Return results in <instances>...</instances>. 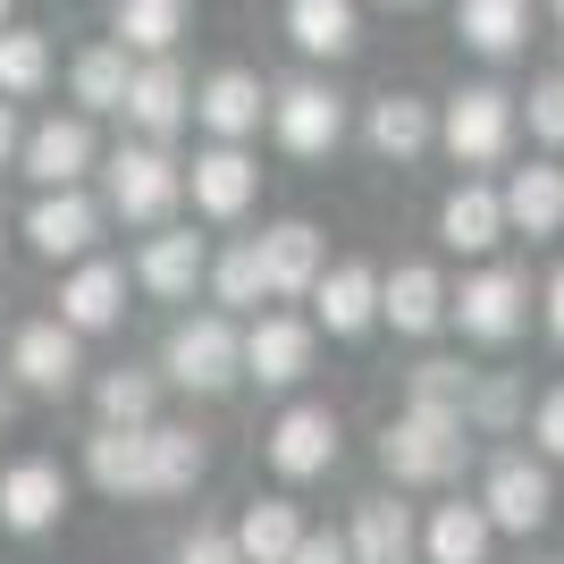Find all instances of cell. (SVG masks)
Listing matches in <instances>:
<instances>
[{
    "label": "cell",
    "instance_id": "obj_17",
    "mask_svg": "<svg viewBox=\"0 0 564 564\" xmlns=\"http://www.w3.org/2000/svg\"><path fill=\"white\" fill-rule=\"evenodd\" d=\"M379 321H388L397 337L447 329V279H438V270H422V261L388 270V279H379Z\"/></svg>",
    "mask_w": 564,
    "mask_h": 564
},
{
    "label": "cell",
    "instance_id": "obj_25",
    "mask_svg": "<svg viewBox=\"0 0 564 564\" xmlns=\"http://www.w3.org/2000/svg\"><path fill=\"white\" fill-rule=\"evenodd\" d=\"M135 279L152 286L161 304H186V295H194V279H203V236H194V228H161L152 245H143Z\"/></svg>",
    "mask_w": 564,
    "mask_h": 564
},
{
    "label": "cell",
    "instance_id": "obj_32",
    "mask_svg": "<svg viewBox=\"0 0 564 564\" xmlns=\"http://www.w3.org/2000/svg\"><path fill=\"white\" fill-rule=\"evenodd\" d=\"M127 76H135V59H127L118 43H85L76 68H68V85H76L85 110H118V101H127Z\"/></svg>",
    "mask_w": 564,
    "mask_h": 564
},
{
    "label": "cell",
    "instance_id": "obj_44",
    "mask_svg": "<svg viewBox=\"0 0 564 564\" xmlns=\"http://www.w3.org/2000/svg\"><path fill=\"white\" fill-rule=\"evenodd\" d=\"M547 337H556V346H564V270H556V279H547Z\"/></svg>",
    "mask_w": 564,
    "mask_h": 564
},
{
    "label": "cell",
    "instance_id": "obj_39",
    "mask_svg": "<svg viewBox=\"0 0 564 564\" xmlns=\"http://www.w3.org/2000/svg\"><path fill=\"white\" fill-rule=\"evenodd\" d=\"M514 118H531V135H540L547 152H564V76H540V85H531V101H522Z\"/></svg>",
    "mask_w": 564,
    "mask_h": 564
},
{
    "label": "cell",
    "instance_id": "obj_35",
    "mask_svg": "<svg viewBox=\"0 0 564 564\" xmlns=\"http://www.w3.org/2000/svg\"><path fill=\"white\" fill-rule=\"evenodd\" d=\"M194 480H203V438L152 422V497H186Z\"/></svg>",
    "mask_w": 564,
    "mask_h": 564
},
{
    "label": "cell",
    "instance_id": "obj_36",
    "mask_svg": "<svg viewBox=\"0 0 564 564\" xmlns=\"http://www.w3.org/2000/svg\"><path fill=\"white\" fill-rule=\"evenodd\" d=\"M522 422V388H514V379H471V388H464V430H489V438H497V430H514Z\"/></svg>",
    "mask_w": 564,
    "mask_h": 564
},
{
    "label": "cell",
    "instance_id": "obj_23",
    "mask_svg": "<svg viewBox=\"0 0 564 564\" xmlns=\"http://www.w3.org/2000/svg\"><path fill=\"white\" fill-rule=\"evenodd\" d=\"M346 564H413V514H404L397 497H362L354 506Z\"/></svg>",
    "mask_w": 564,
    "mask_h": 564
},
{
    "label": "cell",
    "instance_id": "obj_7",
    "mask_svg": "<svg viewBox=\"0 0 564 564\" xmlns=\"http://www.w3.org/2000/svg\"><path fill=\"white\" fill-rule=\"evenodd\" d=\"M101 236V203L85 186H59V194H34V212H25V245L43 261H85Z\"/></svg>",
    "mask_w": 564,
    "mask_h": 564
},
{
    "label": "cell",
    "instance_id": "obj_2",
    "mask_svg": "<svg viewBox=\"0 0 564 564\" xmlns=\"http://www.w3.org/2000/svg\"><path fill=\"white\" fill-rule=\"evenodd\" d=\"M169 379L186 388V397H219L245 379V329H236L228 312H203V321H177L169 329Z\"/></svg>",
    "mask_w": 564,
    "mask_h": 564
},
{
    "label": "cell",
    "instance_id": "obj_20",
    "mask_svg": "<svg viewBox=\"0 0 564 564\" xmlns=\"http://www.w3.org/2000/svg\"><path fill=\"white\" fill-rule=\"evenodd\" d=\"M304 371H312V329L304 321H253V329H245V379L295 388Z\"/></svg>",
    "mask_w": 564,
    "mask_h": 564
},
{
    "label": "cell",
    "instance_id": "obj_9",
    "mask_svg": "<svg viewBox=\"0 0 564 564\" xmlns=\"http://www.w3.org/2000/svg\"><path fill=\"white\" fill-rule=\"evenodd\" d=\"M59 514H68V471H59V464L25 455V464H9V471H0V522H9L18 540L51 531Z\"/></svg>",
    "mask_w": 564,
    "mask_h": 564
},
{
    "label": "cell",
    "instance_id": "obj_34",
    "mask_svg": "<svg viewBox=\"0 0 564 564\" xmlns=\"http://www.w3.org/2000/svg\"><path fill=\"white\" fill-rule=\"evenodd\" d=\"M94 404H101V430H152V404H161V379H152V371H101Z\"/></svg>",
    "mask_w": 564,
    "mask_h": 564
},
{
    "label": "cell",
    "instance_id": "obj_30",
    "mask_svg": "<svg viewBox=\"0 0 564 564\" xmlns=\"http://www.w3.org/2000/svg\"><path fill=\"white\" fill-rule=\"evenodd\" d=\"M438 236H447L455 253H489L497 236H506V212H497V186H455L438 203Z\"/></svg>",
    "mask_w": 564,
    "mask_h": 564
},
{
    "label": "cell",
    "instance_id": "obj_33",
    "mask_svg": "<svg viewBox=\"0 0 564 564\" xmlns=\"http://www.w3.org/2000/svg\"><path fill=\"white\" fill-rule=\"evenodd\" d=\"M489 514H480V506H438V514H430V564H480L489 556Z\"/></svg>",
    "mask_w": 564,
    "mask_h": 564
},
{
    "label": "cell",
    "instance_id": "obj_15",
    "mask_svg": "<svg viewBox=\"0 0 564 564\" xmlns=\"http://www.w3.org/2000/svg\"><path fill=\"white\" fill-rule=\"evenodd\" d=\"M118 312H127V270L118 261H76L68 286H59V329L101 337V329H118Z\"/></svg>",
    "mask_w": 564,
    "mask_h": 564
},
{
    "label": "cell",
    "instance_id": "obj_46",
    "mask_svg": "<svg viewBox=\"0 0 564 564\" xmlns=\"http://www.w3.org/2000/svg\"><path fill=\"white\" fill-rule=\"evenodd\" d=\"M0 25H9V0H0Z\"/></svg>",
    "mask_w": 564,
    "mask_h": 564
},
{
    "label": "cell",
    "instance_id": "obj_5",
    "mask_svg": "<svg viewBox=\"0 0 564 564\" xmlns=\"http://www.w3.org/2000/svg\"><path fill=\"white\" fill-rule=\"evenodd\" d=\"M186 194V169L169 161L161 143H127L110 161V212L135 219V228H152V219H169V203Z\"/></svg>",
    "mask_w": 564,
    "mask_h": 564
},
{
    "label": "cell",
    "instance_id": "obj_6",
    "mask_svg": "<svg viewBox=\"0 0 564 564\" xmlns=\"http://www.w3.org/2000/svg\"><path fill=\"white\" fill-rule=\"evenodd\" d=\"M270 127H279V143L295 161H321V152H337V135H346V101H337L329 85L295 76V85L270 101Z\"/></svg>",
    "mask_w": 564,
    "mask_h": 564
},
{
    "label": "cell",
    "instance_id": "obj_8",
    "mask_svg": "<svg viewBox=\"0 0 564 564\" xmlns=\"http://www.w3.org/2000/svg\"><path fill=\"white\" fill-rule=\"evenodd\" d=\"M18 169H25L43 194L85 186V169H94V118H43V127H25Z\"/></svg>",
    "mask_w": 564,
    "mask_h": 564
},
{
    "label": "cell",
    "instance_id": "obj_4",
    "mask_svg": "<svg viewBox=\"0 0 564 564\" xmlns=\"http://www.w3.org/2000/svg\"><path fill=\"white\" fill-rule=\"evenodd\" d=\"M447 321L480 346H506L531 321V279L522 270H480V279H464V295H447Z\"/></svg>",
    "mask_w": 564,
    "mask_h": 564
},
{
    "label": "cell",
    "instance_id": "obj_47",
    "mask_svg": "<svg viewBox=\"0 0 564 564\" xmlns=\"http://www.w3.org/2000/svg\"><path fill=\"white\" fill-rule=\"evenodd\" d=\"M556 25H564V0H556Z\"/></svg>",
    "mask_w": 564,
    "mask_h": 564
},
{
    "label": "cell",
    "instance_id": "obj_11",
    "mask_svg": "<svg viewBox=\"0 0 564 564\" xmlns=\"http://www.w3.org/2000/svg\"><path fill=\"white\" fill-rule=\"evenodd\" d=\"M547 471L531 464V455H497L489 464V489H480V514H489V531H540L547 522Z\"/></svg>",
    "mask_w": 564,
    "mask_h": 564
},
{
    "label": "cell",
    "instance_id": "obj_38",
    "mask_svg": "<svg viewBox=\"0 0 564 564\" xmlns=\"http://www.w3.org/2000/svg\"><path fill=\"white\" fill-rule=\"evenodd\" d=\"M404 388H413V404H455V413H464L471 371H464V362H447V354H430V362H413V379H404Z\"/></svg>",
    "mask_w": 564,
    "mask_h": 564
},
{
    "label": "cell",
    "instance_id": "obj_24",
    "mask_svg": "<svg viewBox=\"0 0 564 564\" xmlns=\"http://www.w3.org/2000/svg\"><path fill=\"white\" fill-rule=\"evenodd\" d=\"M177 34H186V0H118L110 9V43L127 51V59H169L177 51Z\"/></svg>",
    "mask_w": 564,
    "mask_h": 564
},
{
    "label": "cell",
    "instance_id": "obj_43",
    "mask_svg": "<svg viewBox=\"0 0 564 564\" xmlns=\"http://www.w3.org/2000/svg\"><path fill=\"white\" fill-rule=\"evenodd\" d=\"M18 143H25V127H18V101H0V169H18Z\"/></svg>",
    "mask_w": 564,
    "mask_h": 564
},
{
    "label": "cell",
    "instance_id": "obj_12",
    "mask_svg": "<svg viewBox=\"0 0 564 564\" xmlns=\"http://www.w3.org/2000/svg\"><path fill=\"white\" fill-rule=\"evenodd\" d=\"M118 110L135 118L152 143H169V135L194 118V85H186V68H177V59H143V68L127 76V101H118Z\"/></svg>",
    "mask_w": 564,
    "mask_h": 564
},
{
    "label": "cell",
    "instance_id": "obj_29",
    "mask_svg": "<svg viewBox=\"0 0 564 564\" xmlns=\"http://www.w3.org/2000/svg\"><path fill=\"white\" fill-rule=\"evenodd\" d=\"M295 540H304V514H295L286 497H253L245 522H236V556H245V564H286Z\"/></svg>",
    "mask_w": 564,
    "mask_h": 564
},
{
    "label": "cell",
    "instance_id": "obj_18",
    "mask_svg": "<svg viewBox=\"0 0 564 564\" xmlns=\"http://www.w3.org/2000/svg\"><path fill=\"white\" fill-rule=\"evenodd\" d=\"M312 312H321V329H329V337H362L379 321V270H362V261L321 270V279H312Z\"/></svg>",
    "mask_w": 564,
    "mask_h": 564
},
{
    "label": "cell",
    "instance_id": "obj_26",
    "mask_svg": "<svg viewBox=\"0 0 564 564\" xmlns=\"http://www.w3.org/2000/svg\"><path fill=\"white\" fill-rule=\"evenodd\" d=\"M455 34L480 59H514L522 34H531V0H455Z\"/></svg>",
    "mask_w": 564,
    "mask_h": 564
},
{
    "label": "cell",
    "instance_id": "obj_16",
    "mask_svg": "<svg viewBox=\"0 0 564 564\" xmlns=\"http://www.w3.org/2000/svg\"><path fill=\"white\" fill-rule=\"evenodd\" d=\"M270 464H279L286 480L329 471L337 464V413H329V404H286L279 430H270Z\"/></svg>",
    "mask_w": 564,
    "mask_h": 564
},
{
    "label": "cell",
    "instance_id": "obj_37",
    "mask_svg": "<svg viewBox=\"0 0 564 564\" xmlns=\"http://www.w3.org/2000/svg\"><path fill=\"white\" fill-rule=\"evenodd\" d=\"M212 286H219V304H228V312H253L261 304V253H253V245H228V253L212 261Z\"/></svg>",
    "mask_w": 564,
    "mask_h": 564
},
{
    "label": "cell",
    "instance_id": "obj_22",
    "mask_svg": "<svg viewBox=\"0 0 564 564\" xmlns=\"http://www.w3.org/2000/svg\"><path fill=\"white\" fill-rule=\"evenodd\" d=\"M497 212H506V228H522V236H556L564 228V169H547V161L514 169L506 194H497Z\"/></svg>",
    "mask_w": 564,
    "mask_h": 564
},
{
    "label": "cell",
    "instance_id": "obj_3",
    "mask_svg": "<svg viewBox=\"0 0 564 564\" xmlns=\"http://www.w3.org/2000/svg\"><path fill=\"white\" fill-rule=\"evenodd\" d=\"M514 94H497V85H464V94L447 101V118H438V135H447V152L464 169H489L514 152Z\"/></svg>",
    "mask_w": 564,
    "mask_h": 564
},
{
    "label": "cell",
    "instance_id": "obj_19",
    "mask_svg": "<svg viewBox=\"0 0 564 564\" xmlns=\"http://www.w3.org/2000/svg\"><path fill=\"white\" fill-rule=\"evenodd\" d=\"M261 110H270V101H261L253 68H219V76H203V94H194V118H203L219 143H245L261 127Z\"/></svg>",
    "mask_w": 564,
    "mask_h": 564
},
{
    "label": "cell",
    "instance_id": "obj_45",
    "mask_svg": "<svg viewBox=\"0 0 564 564\" xmlns=\"http://www.w3.org/2000/svg\"><path fill=\"white\" fill-rule=\"evenodd\" d=\"M9 413H18V404H9V388H0V430H9Z\"/></svg>",
    "mask_w": 564,
    "mask_h": 564
},
{
    "label": "cell",
    "instance_id": "obj_31",
    "mask_svg": "<svg viewBox=\"0 0 564 564\" xmlns=\"http://www.w3.org/2000/svg\"><path fill=\"white\" fill-rule=\"evenodd\" d=\"M51 85V43L34 25H0V101H34Z\"/></svg>",
    "mask_w": 564,
    "mask_h": 564
},
{
    "label": "cell",
    "instance_id": "obj_28",
    "mask_svg": "<svg viewBox=\"0 0 564 564\" xmlns=\"http://www.w3.org/2000/svg\"><path fill=\"white\" fill-rule=\"evenodd\" d=\"M430 143H438V118H430L422 94H379L371 101V152L413 161V152H430Z\"/></svg>",
    "mask_w": 564,
    "mask_h": 564
},
{
    "label": "cell",
    "instance_id": "obj_40",
    "mask_svg": "<svg viewBox=\"0 0 564 564\" xmlns=\"http://www.w3.org/2000/svg\"><path fill=\"white\" fill-rule=\"evenodd\" d=\"M177 564H245V556H236V531H219V522H203V531H186V547H177Z\"/></svg>",
    "mask_w": 564,
    "mask_h": 564
},
{
    "label": "cell",
    "instance_id": "obj_27",
    "mask_svg": "<svg viewBox=\"0 0 564 564\" xmlns=\"http://www.w3.org/2000/svg\"><path fill=\"white\" fill-rule=\"evenodd\" d=\"M286 34L304 59H346L362 18H354V0H286Z\"/></svg>",
    "mask_w": 564,
    "mask_h": 564
},
{
    "label": "cell",
    "instance_id": "obj_21",
    "mask_svg": "<svg viewBox=\"0 0 564 564\" xmlns=\"http://www.w3.org/2000/svg\"><path fill=\"white\" fill-rule=\"evenodd\" d=\"M194 212H212V219H236L245 203H253V186H261V169L236 152V143H212V152H194Z\"/></svg>",
    "mask_w": 564,
    "mask_h": 564
},
{
    "label": "cell",
    "instance_id": "obj_42",
    "mask_svg": "<svg viewBox=\"0 0 564 564\" xmlns=\"http://www.w3.org/2000/svg\"><path fill=\"white\" fill-rule=\"evenodd\" d=\"M286 564H346V540H337V531H304Z\"/></svg>",
    "mask_w": 564,
    "mask_h": 564
},
{
    "label": "cell",
    "instance_id": "obj_13",
    "mask_svg": "<svg viewBox=\"0 0 564 564\" xmlns=\"http://www.w3.org/2000/svg\"><path fill=\"white\" fill-rule=\"evenodd\" d=\"M85 471H94V489L118 497V506H152V430H94Z\"/></svg>",
    "mask_w": 564,
    "mask_h": 564
},
{
    "label": "cell",
    "instance_id": "obj_1",
    "mask_svg": "<svg viewBox=\"0 0 564 564\" xmlns=\"http://www.w3.org/2000/svg\"><path fill=\"white\" fill-rule=\"evenodd\" d=\"M471 455V430L455 404H404L397 422H388V438H379V464L397 471V480H413V489H438V480H455Z\"/></svg>",
    "mask_w": 564,
    "mask_h": 564
},
{
    "label": "cell",
    "instance_id": "obj_10",
    "mask_svg": "<svg viewBox=\"0 0 564 564\" xmlns=\"http://www.w3.org/2000/svg\"><path fill=\"white\" fill-rule=\"evenodd\" d=\"M76 346H85V337L59 329V321H25L18 346H9V371H18L34 397H68L76 371H85V354H76Z\"/></svg>",
    "mask_w": 564,
    "mask_h": 564
},
{
    "label": "cell",
    "instance_id": "obj_14",
    "mask_svg": "<svg viewBox=\"0 0 564 564\" xmlns=\"http://www.w3.org/2000/svg\"><path fill=\"white\" fill-rule=\"evenodd\" d=\"M253 253H261V295H312V279L329 270L312 219H279L270 236H253Z\"/></svg>",
    "mask_w": 564,
    "mask_h": 564
},
{
    "label": "cell",
    "instance_id": "obj_41",
    "mask_svg": "<svg viewBox=\"0 0 564 564\" xmlns=\"http://www.w3.org/2000/svg\"><path fill=\"white\" fill-rule=\"evenodd\" d=\"M531 438H540V455H556V464H564V388H547L540 430H531Z\"/></svg>",
    "mask_w": 564,
    "mask_h": 564
}]
</instances>
